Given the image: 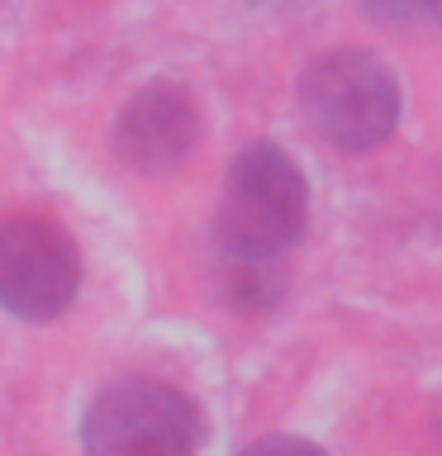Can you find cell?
<instances>
[{
    "mask_svg": "<svg viewBox=\"0 0 442 456\" xmlns=\"http://www.w3.org/2000/svg\"><path fill=\"white\" fill-rule=\"evenodd\" d=\"M309 185L305 171L276 142H252L233 157L219 195V248L238 262H276L305 233Z\"/></svg>",
    "mask_w": 442,
    "mask_h": 456,
    "instance_id": "obj_1",
    "label": "cell"
},
{
    "mask_svg": "<svg viewBox=\"0 0 442 456\" xmlns=\"http://www.w3.org/2000/svg\"><path fill=\"white\" fill-rule=\"evenodd\" d=\"M299 105L309 124L342 152H371L399 124V86L376 53L333 48L299 77Z\"/></svg>",
    "mask_w": 442,
    "mask_h": 456,
    "instance_id": "obj_2",
    "label": "cell"
},
{
    "mask_svg": "<svg viewBox=\"0 0 442 456\" xmlns=\"http://www.w3.org/2000/svg\"><path fill=\"white\" fill-rule=\"evenodd\" d=\"M86 456H195L200 409L167 380H119L95 395L81 423Z\"/></svg>",
    "mask_w": 442,
    "mask_h": 456,
    "instance_id": "obj_3",
    "label": "cell"
},
{
    "mask_svg": "<svg viewBox=\"0 0 442 456\" xmlns=\"http://www.w3.org/2000/svg\"><path fill=\"white\" fill-rule=\"evenodd\" d=\"M81 256L71 238L48 219H5L0 224V309L14 319L48 323L77 299Z\"/></svg>",
    "mask_w": 442,
    "mask_h": 456,
    "instance_id": "obj_4",
    "label": "cell"
},
{
    "mask_svg": "<svg viewBox=\"0 0 442 456\" xmlns=\"http://www.w3.org/2000/svg\"><path fill=\"white\" fill-rule=\"evenodd\" d=\"M200 142V110L181 86H148L114 119V152L128 167L162 176L176 171Z\"/></svg>",
    "mask_w": 442,
    "mask_h": 456,
    "instance_id": "obj_5",
    "label": "cell"
},
{
    "mask_svg": "<svg viewBox=\"0 0 442 456\" xmlns=\"http://www.w3.org/2000/svg\"><path fill=\"white\" fill-rule=\"evenodd\" d=\"M224 305L233 309H271L285 295V276L276 262H238L224 256Z\"/></svg>",
    "mask_w": 442,
    "mask_h": 456,
    "instance_id": "obj_6",
    "label": "cell"
},
{
    "mask_svg": "<svg viewBox=\"0 0 442 456\" xmlns=\"http://www.w3.org/2000/svg\"><path fill=\"white\" fill-rule=\"evenodd\" d=\"M376 24L390 28H442V0H362Z\"/></svg>",
    "mask_w": 442,
    "mask_h": 456,
    "instance_id": "obj_7",
    "label": "cell"
},
{
    "mask_svg": "<svg viewBox=\"0 0 442 456\" xmlns=\"http://www.w3.org/2000/svg\"><path fill=\"white\" fill-rule=\"evenodd\" d=\"M238 456H328V452L305 442V437H262L252 447H242Z\"/></svg>",
    "mask_w": 442,
    "mask_h": 456,
    "instance_id": "obj_8",
    "label": "cell"
},
{
    "mask_svg": "<svg viewBox=\"0 0 442 456\" xmlns=\"http://www.w3.org/2000/svg\"><path fill=\"white\" fill-rule=\"evenodd\" d=\"M257 5H299V0H257Z\"/></svg>",
    "mask_w": 442,
    "mask_h": 456,
    "instance_id": "obj_9",
    "label": "cell"
}]
</instances>
